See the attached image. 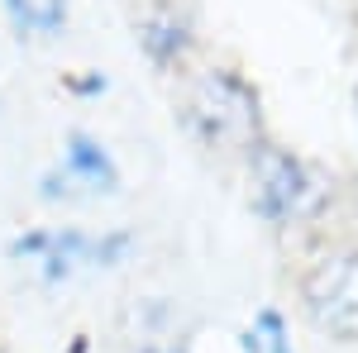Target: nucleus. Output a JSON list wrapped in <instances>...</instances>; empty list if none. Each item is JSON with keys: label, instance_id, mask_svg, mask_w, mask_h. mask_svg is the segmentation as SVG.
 I'll use <instances>...</instances> for the list:
<instances>
[{"label": "nucleus", "instance_id": "423d86ee", "mask_svg": "<svg viewBox=\"0 0 358 353\" xmlns=\"http://www.w3.org/2000/svg\"><path fill=\"white\" fill-rule=\"evenodd\" d=\"M134 48L158 77H187L201 53V24L187 0H143L134 10Z\"/></svg>", "mask_w": 358, "mask_h": 353}, {"label": "nucleus", "instance_id": "1a4fd4ad", "mask_svg": "<svg viewBox=\"0 0 358 353\" xmlns=\"http://www.w3.org/2000/svg\"><path fill=\"white\" fill-rule=\"evenodd\" d=\"M62 91L72 101H101V96H110V77H106V67H72L62 77Z\"/></svg>", "mask_w": 358, "mask_h": 353}, {"label": "nucleus", "instance_id": "f03ea898", "mask_svg": "<svg viewBox=\"0 0 358 353\" xmlns=\"http://www.w3.org/2000/svg\"><path fill=\"white\" fill-rule=\"evenodd\" d=\"M143 248L134 224H24L5 239V263L43 291H62L82 277H110Z\"/></svg>", "mask_w": 358, "mask_h": 353}, {"label": "nucleus", "instance_id": "7ed1b4c3", "mask_svg": "<svg viewBox=\"0 0 358 353\" xmlns=\"http://www.w3.org/2000/svg\"><path fill=\"white\" fill-rule=\"evenodd\" d=\"M244 177H248V210L273 234H301L330 215L334 182L325 177V167L273 134L244 158Z\"/></svg>", "mask_w": 358, "mask_h": 353}, {"label": "nucleus", "instance_id": "9d476101", "mask_svg": "<svg viewBox=\"0 0 358 353\" xmlns=\"http://www.w3.org/2000/svg\"><path fill=\"white\" fill-rule=\"evenodd\" d=\"M354 129H358V77H354Z\"/></svg>", "mask_w": 358, "mask_h": 353}, {"label": "nucleus", "instance_id": "39448f33", "mask_svg": "<svg viewBox=\"0 0 358 353\" xmlns=\"http://www.w3.org/2000/svg\"><path fill=\"white\" fill-rule=\"evenodd\" d=\"M120 191H124V167L110 143L86 124H67L53 163L34 177V196L43 206H86V201H110Z\"/></svg>", "mask_w": 358, "mask_h": 353}, {"label": "nucleus", "instance_id": "20e7f679", "mask_svg": "<svg viewBox=\"0 0 358 353\" xmlns=\"http://www.w3.org/2000/svg\"><path fill=\"white\" fill-rule=\"evenodd\" d=\"M296 305L334 344H358V234L325 239L296 272Z\"/></svg>", "mask_w": 358, "mask_h": 353}, {"label": "nucleus", "instance_id": "0eeeda50", "mask_svg": "<svg viewBox=\"0 0 358 353\" xmlns=\"http://www.w3.org/2000/svg\"><path fill=\"white\" fill-rule=\"evenodd\" d=\"M0 20L20 43H57L72 29V0H0Z\"/></svg>", "mask_w": 358, "mask_h": 353}, {"label": "nucleus", "instance_id": "6e6552de", "mask_svg": "<svg viewBox=\"0 0 358 353\" xmlns=\"http://www.w3.org/2000/svg\"><path fill=\"white\" fill-rule=\"evenodd\" d=\"M239 353H301L296 334H292V315L277 301L253 305L244 329H239Z\"/></svg>", "mask_w": 358, "mask_h": 353}, {"label": "nucleus", "instance_id": "f257e3e1", "mask_svg": "<svg viewBox=\"0 0 358 353\" xmlns=\"http://www.w3.org/2000/svg\"><path fill=\"white\" fill-rule=\"evenodd\" d=\"M177 129L210 158L244 163L248 153L273 134L263 86L239 62H201L182 77L177 96Z\"/></svg>", "mask_w": 358, "mask_h": 353}]
</instances>
